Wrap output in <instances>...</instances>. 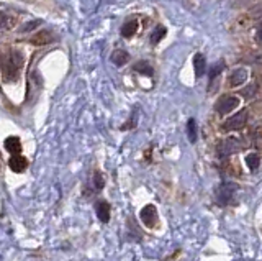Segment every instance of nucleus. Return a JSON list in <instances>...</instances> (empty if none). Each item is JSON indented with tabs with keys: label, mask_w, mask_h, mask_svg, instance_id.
Wrapping results in <instances>:
<instances>
[{
	"label": "nucleus",
	"mask_w": 262,
	"mask_h": 261,
	"mask_svg": "<svg viewBox=\"0 0 262 261\" xmlns=\"http://www.w3.org/2000/svg\"><path fill=\"white\" fill-rule=\"evenodd\" d=\"M238 107H239V99L234 97V95H224V97H221L215 105L216 112L218 114H221V115L229 114V112H233Z\"/></svg>",
	"instance_id": "obj_5"
},
{
	"label": "nucleus",
	"mask_w": 262,
	"mask_h": 261,
	"mask_svg": "<svg viewBox=\"0 0 262 261\" xmlns=\"http://www.w3.org/2000/svg\"><path fill=\"white\" fill-rule=\"evenodd\" d=\"M94 186H95V189H104V186H105V179H104V174H102L100 171H95L94 173Z\"/></svg>",
	"instance_id": "obj_21"
},
{
	"label": "nucleus",
	"mask_w": 262,
	"mask_h": 261,
	"mask_svg": "<svg viewBox=\"0 0 262 261\" xmlns=\"http://www.w3.org/2000/svg\"><path fill=\"white\" fill-rule=\"evenodd\" d=\"M95 210H97V217L102 223H108L110 222V204L106 200H99L97 205H95Z\"/></svg>",
	"instance_id": "obj_10"
},
{
	"label": "nucleus",
	"mask_w": 262,
	"mask_h": 261,
	"mask_svg": "<svg viewBox=\"0 0 262 261\" xmlns=\"http://www.w3.org/2000/svg\"><path fill=\"white\" fill-rule=\"evenodd\" d=\"M25 58L20 51H12L10 55L5 58L3 65H2V72H3V79L7 82H13L17 81L20 76V69L23 67Z\"/></svg>",
	"instance_id": "obj_1"
},
{
	"label": "nucleus",
	"mask_w": 262,
	"mask_h": 261,
	"mask_svg": "<svg viewBox=\"0 0 262 261\" xmlns=\"http://www.w3.org/2000/svg\"><path fill=\"white\" fill-rule=\"evenodd\" d=\"M13 25V18H10L7 13H0V31L7 30Z\"/></svg>",
	"instance_id": "obj_20"
},
{
	"label": "nucleus",
	"mask_w": 262,
	"mask_h": 261,
	"mask_svg": "<svg viewBox=\"0 0 262 261\" xmlns=\"http://www.w3.org/2000/svg\"><path fill=\"white\" fill-rule=\"evenodd\" d=\"M165 31H167V30H165L162 25L156 26V30H154L153 35H151V43H153V45H157L159 41H161L164 36H165Z\"/></svg>",
	"instance_id": "obj_17"
},
{
	"label": "nucleus",
	"mask_w": 262,
	"mask_h": 261,
	"mask_svg": "<svg viewBox=\"0 0 262 261\" xmlns=\"http://www.w3.org/2000/svg\"><path fill=\"white\" fill-rule=\"evenodd\" d=\"M239 148H241V143H239L238 138H226L218 145V154L220 156H228V154L236 153Z\"/></svg>",
	"instance_id": "obj_6"
},
{
	"label": "nucleus",
	"mask_w": 262,
	"mask_h": 261,
	"mask_svg": "<svg viewBox=\"0 0 262 261\" xmlns=\"http://www.w3.org/2000/svg\"><path fill=\"white\" fill-rule=\"evenodd\" d=\"M246 122H248V112L241 110L238 112L236 115L229 117V119L223 124V130L226 131H233V130H241L243 127L246 125Z\"/></svg>",
	"instance_id": "obj_4"
},
{
	"label": "nucleus",
	"mask_w": 262,
	"mask_h": 261,
	"mask_svg": "<svg viewBox=\"0 0 262 261\" xmlns=\"http://www.w3.org/2000/svg\"><path fill=\"white\" fill-rule=\"evenodd\" d=\"M246 164H248V168L251 171H256V169L259 168L261 164V158L258 153H249L248 156H246Z\"/></svg>",
	"instance_id": "obj_15"
},
{
	"label": "nucleus",
	"mask_w": 262,
	"mask_h": 261,
	"mask_svg": "<svg viewBox=\"0 0 262 261\" xmlns=\"http://www.w3.org/2000/svg\"><path fill=\"white\" fill-rule=\"evenodd\" d=\"M226 67V65H224L223 61H220V63H216V65H213L211 66V69H210V82L211 81H215V79L220 76V74L223 72V69Z\"/></svg>",
	"instance_id": "obj_19"
},
{
	"label": "nucleus",
	"mask_w": 262,
	"mask_h": 261,
	"mask_svg": "<svg viewBox=\"0 0 262 261\" xmlns=\"http://www.w3.org/2000/svg\"><path fill=\"white\" fill-rule=\"evenodd\" d=\"M187 135H189V140L192 143L197 141V124L194 119H190L187 122Z\"/></svg>",
	"instance_id": "obj_18"
},
{
	"label": "nucleus",
	"mask_w": 262,
	"mask_h": 261,
	"mask_svg": "<svg viewBox=\"0 0 262 261\" xmlns=\"http://www.w3.org/2000/svg\"><path fill=\"white\" fill-rule=\"evenodd\" d=\"M41 23H43L41 20H31V22L25 23L23 26H21V31H23V33H28V31H31V30H36V26H40Z\"/></svg>",
	"instance_id": "obj_22"
},
{
	"label": "nucleus",
	"mask_w": 262,
	"mask_h": 261,
	"mask_svg": "<svg viewBox=\"0 0 262 261\" xmlns=\"http://www.w3.org/2000/svg\"><path fill=\"white\" fill-rule=\"evenodd\" d=\"M128 60H130V55L123 50H116V51H113V55H111V61H113L116 66L126 65Z\"/></svg>",
	"instance_id": "obj_14"
},
{
	"label": "nucleus",
	"mask_w": 262,
	"mask_h": 261,
	"mask_svg": "<svg viewBox=\"0 0 262 261\" xmlns=\"http://www.w3.org/2000/svg\"><path fill=\"white\" fill-rule=\"evenodd\" d=\"M248 71H246L244 67H238L234 69L231 72V76H229V84H231L233 87H238V86H243V84L248 81Z\"/></svg>",
	"instance_id": "obj_8"
},
{
	"label": "nucleus",
	"mask_w": 262,
	"mask_h": 261,
	"mask_svg": "<svg viewBox=\"0 0 262 261\" xmlns=\"http://www.w3.org/2000/svg\"><path fill=\"white\" fill-rule=\"evenodd\" d=\"M133 69H135L136 72L144 74V76H153V67H151V65H149V63H146V61L136 63L135 67H133Z\"/></svg>",
	"instance_id": "obj_16"
},
{
	"label": "nucleus",
	"mask_w": 262,
	"mask_h": 261,
	"mask_svg": "<svg viewBox=\"0 0 262 261\" xmlns=\"http://www.w3.org/2000/svg\"><path fill=\"white\" fill-rule=\"evenodd\" d=\"M8 166L13 173H23L28 168V161L21 154H12V158L8 159Z\"/></svg>",
	"instance_id": "obj_7"
},
{
	"label": "nucleus",
	"mask_w": 262,
	"mask_h": 261,
	"mask_svg": "<svg viewBox=\"0 0 262 261\" xmlns=\"http://www.w3.org/2000/svg\"><path fill=\"white\" fill-rule=\"evenodd\" d=\"M256 38H258L259 43H262V22L258 26V33H256Z\"/></svg>",
	"instance_id": "obj_23"
},
{
	"label": "nucleus",
	"mask_w": 262,
	"mask_h": 261,
	"mask_svg": "<svg viewBox=\"0 0 262 261\" xmlns=\"http://www.w3.org/2000/svg\"><path fill=\"white\" fill-rule=\"evenodd\" d=\"M140 218H141V222L146 225L148 228H154L157 225V209H156V205H153V204H148V205H144L141 212H140Z\"/></svg>",
	"instance_id": "obj_3"
},
{
	"label": "nucleus",
	"mask_w": 262,
	"mask_h": 261,
	"mask_svg": "<svg viewBox=\"0 0 262 261\" xmlns=\"http://www.w3.org/2000/svg\"><path fill=\"white\" fill-rule=\"evenodd\" d=\"M239 189L238 184L233 183H223L220 188L216 189V200L220 205H228L229 202H233V197L236 194V191Z\"/></svg>",
	"instance_id": "obj_2"
},
{
	"label": "nucleus",
	"mask_w": 262,
	"mask_h": 261,
	"mask_svg": "<svg viewBox=\"0 0 262 261\" xmlns=\"http://www.w3.org/2000/svg\"><path fill=\"white\" fill-rule=\"evenodd\" d=\"M3 145H5V150L12 154H20L21 151V141L18 136H8Z\"/></svg>",
	"instance_id": "obj_11"
},
{
	"label": "nucleus",
	"mask_w": 262,
	"mask_h": 261,
	"mask_svg": "<svg viewBox=\"0 0 262 261\" xmlns=\"http://www.w3.org/2000/svg\"><path fill=\"white\" fill-rule=\"evenodd\" d=\"M136 30H138V22L136 20H130V22L121 26V36L123 38H131V36H135Z\"/></svg>",
	"instance_id": "obj_13"
},
{
	"label": "nucleus",
	"mask_w": 262,
	"mask_h": 261,
	"mask_svg": "<svg viewBox=\"0 0 262 261\" xmlns=\"http://www.w3.org/2000/svg\"><path fill=\"white\" fill-rule=\"evenodd\" d=\"M194 69H195V74L197 76H203L207 71V61H205V56L200 55V53H197L194 56Z\"/></svg>",
	"instance_id": "obj_12"
},
{
	"label": "nucleus",
	"mask_w": 262,
	"mask_h": 261,
	"mask_svg": "<svg viewBox=\"0 0 262 261\" xmlns=\"http://www.w3.org/2000/svg\"><path fill=\"white\" fill-rule=\"evenodd\" d=\"M52 40H54V35L50 30H41L31 38V43L35 46H45V45H50Z\"/></svg>",
	"instance_id": "obj_9"
}]
</instances>
